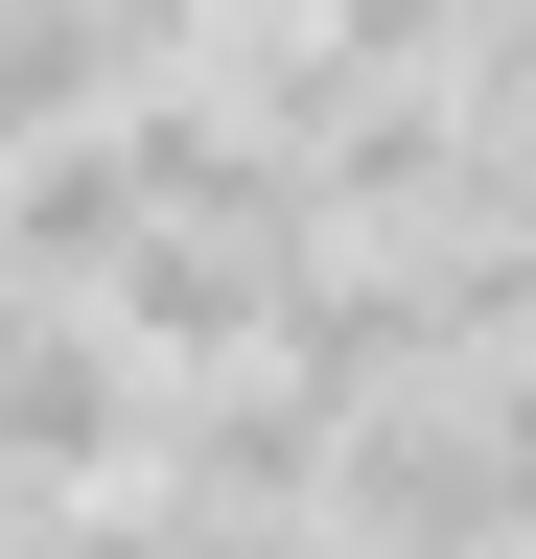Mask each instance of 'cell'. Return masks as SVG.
Returning a JSON list of instances; mask_svg holds the SVG:
<instances>
[{"mask_svg":"<svg viewBox=\"0 0 536 559\" xmlns=\"http://www.w3.org/2000/svg\"><path fill=\"white\" fill-rule=\"evenodd\" d=\"M141 419H164V373L117 349L94 304H0V489L24 513H71V489H141Z\"/></svg>","mask_w":536,"mask_h":559,"instance_id":"6da1fadb","label":"cell"},{"mask_svg":"<svg viewBox=\"0 0 536 559\" xmlns=\"http://www.w3.org/2000/svg\"><path fill=\"white\" fill-rule=\"evenodd\" d=\"M257 280L281 257H234V234H141V257H94L71 304L141 349V373H257Z\"/></svg>","mask_w":536,"mask_h":559,"instance_id":"7a4b0ae2","label":"cell"},{"mask_svg":"<svg viewBox=\"0 0 536 559\" xmlns=\"http://www.w3.org/2000/svg\"><path fill=\"white\" fill-rule=\"evenodd\" d=\"M0 304H24V280H0Z\"/></svg>","mask_w":536,"mask_h":559,"instance_id":"3957f363","label":"cell"}]
</instances>
